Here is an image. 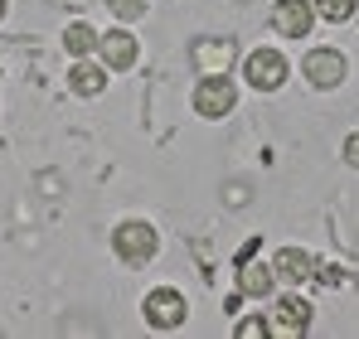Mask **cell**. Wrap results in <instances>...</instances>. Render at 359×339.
Here are the masks:
<instances>
[{
	"mask_svg": "<svg viewBox=\"0 0 359 339\" xmlns=\"http://www.w3.org/2000/svg\"><path fill=\"white\" fill-rule=\"evenodd\" d=\"M156 228L146 223V219H126V223H117V233H112V247H117V257L126 262V267H141V262H151L156 257Z\"/></svg>",
	"mask_w": 359,
	"mask_h": 339,
	"instance_id": "6da1fadb",
	"label": "cell"
},
{
	"mask_svg": "<svg viewBox=\"0 0 359 339\" xmlns=\"http://www.w3.org/2000/svg\"><path fill=\"white\" fill-rule=\"evenodd\" d=\"M233 102H238V88H233L224 73H204V78H199V88H194V112L204 116V121L229 116Z\"/></svg>",
	"mask_w": 359,
	"mask_h": 339,
	"instance_id": "7a4b0ae2",
	"label": "cell"
},
{
	"mask_svg": "<svg viewBox=\"0 0 359 339\" xmlns=\"http://www.w3.org/2000/svg\"><path fill=\"white\" fill-rule=\"evenodd\" d=\"M243 78L257 92H277L292 78V63H287V54H277V49H257V54H248V63H243Z\"/></svg>",
	"mask_w": 359,
	"mask_h": 339,
	"instance_id": "3957f363",
	"label": "cell"
},
{
	"mask_svg": "<svg viewBox=\"0 0 359 339\" xmlns=\"http://www.w3.org/2000/svg\"><path fill=\"white\" fill-rule=\"evenodd\" d=\"M141 310H146V325L151 330H180L184 325V296H180L175 286H156L141 300Z\"/></svg>",
	"mask_w": 359,
	"mask_h": 339,
	"instance_id": "277c9868",
	"label": "cell"
},
{
	"mask_svg": "<svg viewBox=\"0 0 359 339\" xmlns=\"http://www.w3.org/2000/svg\"><path fill=\"white\" fill-rule=\"evenodd\" d=\"M272 25L282 39H306L311 25H316V5L311 0H277L272 5Z\"/></svg>",
	"mask_w": 359,
	"mask_h": 339,
	"instance_id": "5b68a950",
	"label": "cell"
},
{
	"mask_svg": "<svg viewBox=\"0 0 359 339\" xmlns=\"http://www.w3.org/2000/svg\"><path fill=\"white\" fill-rule=\"evenodd\" d=\"M301 73L311 78V88L330 92V88H340V83H345V58L335 54V49H311L306 63H301Z\"/></svg>",
	"mask_w": 359,
	"mask_h": 339,
	"instance_id": "8992f818",
	"label": "cell"
},
{
	"mask_svg": "<svg viewBox=\"0 0 359 339\" xmlns=\"http://www.w3.org/2000/svg\"><path fill=\"white\" fill-rule=\"evenodd\" d=\"M272 272H277L282 282L301 286V282H311V277H316V257H311L306 247H282V252L272 257Z\"/></svg>",
	"mask_w": 359,
	"mask_h": 339,
	"instance_id": "52a82bcc",
	"label": "cell"
},
{
	"mask_svg": "<svg viewBox=\"0 0 359 339\" xmlns=\"http://www.w3.org/2000/svg\"><path fill=\"white\" fill-rule=\"evenodd\" d=\"M189 58H194L199 73H224L233 63V39H194Z\"/></svg>",
	"mask_w": 359,
	"mask_h": 339,
	"instance_id": "ba28073f",
	"label": "cell"
},
{
	"mask_svg": "<svg viewBox=\"0 0 359 339\" xmlns=\"http://www.w3.org/2000/svg\"><path fill=\"white\" fill-rule=\"evenodd\" d=\"M97 49H102V63H107V68H131V63H136V54H141V49H136V39H131V34H126V29H107V34H102V39H97Z\"/></svg>",
	"mask_w": 359,
	"mask_h": 339,
	"instance_id": "9c48e42d",
	"label": "cell"
},
{
	"mask_svg": "<svg viewBox=\"0 0 359 339\" xmlns=\"http://www.w3.org/2000/svg\"><path fill=\"white\" fill-rule=\"evenodd\" d=\"M107 63H93V58H78L73 68H68V88L78 92V97H97L102 88H107V73H102Z\"/></svg>",
	"mask_w": 359,
	"mask_h": 339,
	"instance_id": "30bf717a",
	"label": "cell"
},
{
	"mask_svg": "<svg viewBox=\"0 0 359 339\" xmlns=\"http://www.w3.org/2000/svg\"><path fill=\"white\" fill-rule=\"evenodd\" d=\"M272 286H277V272L272 267H262V262H238V291L243 296H272Z\"/></svg>",
	"mask_w": 359,
	"mask_h": 339,
	"instance_id": "8fae6325",
	"label": "cell"
},
{
	"mask_svg": "<svg viewBox=\"0 0 359 339\" xmlns=\"http://www.w3.org/2000/svg\"><path fill=\"white\" fill-rule=\"evenodd\" d=\"M306 325H311V305H306L301 296H282V300H277V330L301 335Z\"/></svg>",
	"mask_w": 359,
	"mask_h": 339,
	"instance_id": "7c38bea8",
	"label": "cell"
},
{
	"mask_svg": "<svg viewBox=\"0 0 359 339\" xmlns=\"http://www.w3.org/2000/svg\"><path fill=\"white\" fill-rule=\"evenodd\" d=\"M97 39H102V34H97L93 25H83V20L63 29V49H68V54H73V58H88V54H93V49H97Z\"/></svg>",
	"mask_w": 359,
	"mask_h": 339,
	"instance_id": "4fadbf2b",
	"label": "cell"
},
{
	"mask_svg": "<svg viewBox=\"0 0 359 339\" xmlns=\"http://www.w3.org/2000/svg\"><path fill=\"white\" fill-rule=\"evenodd\" d=\"M311 5H316V15H320V20H330V25H345V20L355 15L359 0H311Z\"/></svg>",
	"mask_w": 359,
	"mask_h": 339,
	"instance_id": "5bb4252c",
	"label": "cell"
},
{
	"mask_svg": "<svg viewBox=\"0 0 359 339\" xmlns=\"http://www.w3.org/2000/svg\"><path fill=\"white\" fill-rule=\"evenodd\" d=\"M107 5H112L117 20H141L146 15V0H107Z\"/></svg>",
	"mask_w": 359,
	"mask_h": 339,
	"instance_id": "9a60e30c",
	"label": "cell"
},
{
	"mask_svg": "<svg viewBox=\"0 0 359 339\" xmlns=\"http://www.w3.org/2000/svg\"><path fill=\"white\" fill-rule=\"evenodd\" d=\"M267 330H272V325H267L262 315H252V320H238V339H262Z\"/></svg>",
	"mask_w": 359,
	"mask_h": 339,
	"instance_id": "2e32d148",
	"label": "cell"
},
{
	"mask_svg": "<svg viewBox=\"0 0 359 339\" xmlns=\"http://www.w3.org/2000/svg\"><path fill=\"white\" fill-rule=\"evenodd\" d=\"M345 160H350V165L359 170V131H355V136H350V141H345Z\"/></svg>",
	"mask_w": 359,
	"mask_h": 339,
	"instance_id": "e0dca14e",
	"label": "cell"
},
{
	"mask_svg": "<svg viewBox=\"0 0 359 339\" xmlns=\"http://www.w3.org/2000/svg\"><path fill=\"white\" fill-rule=\"evenodd\" d=\"M316 282L335 286V282H340V267H316Z\"/></svg>",
	"mask_w": 359,
	"mask_h": 339,
	"instance_id": "ac0fdd59",
	"label": "cell"
},
{
	"mask_svg": "<svg viewBox=\"0 0 359 339\" xmlns=\"http://www.w3.org/2000/svg\"><path fill=\"white\" fill-rule=\"evenodd\" d=\"M0 15H5V0H0Z\"/></svg>",
	"mask_w": 359,
	"mask_h": 339,
	"instance_id": "d6986e66",
	"label": "cell"
}]
</instances>
